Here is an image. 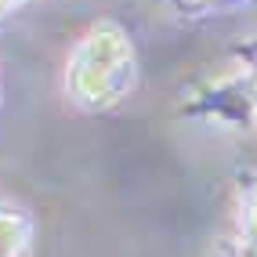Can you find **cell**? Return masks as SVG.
I'll list each match as a JSON object with an SVG mask.
<instances>
[{
    "label": "cell",
    "instance_id": "7a4b0ae2",
    "mask_svg": "<svg viewBox=\"0 0 257 257\" xmlns=\"http://www.w3.org/2000/svg\"><path fill=\"white\" fill-rule=\"evenodd\" d=\"M250 228H253V235H257V203H253V214H250Z\"/></svg>",
    "mask_w": 257,
    "mask_h": 257
},
{
    "label": "cell",
    "instance_id": "6da1fadb",
    "mask_svg": "<svg viewBox=\"0 0 257 257\" xmlns=\"http://www.w3.org/2000/svg\"><path fill=\"white\" fill-rule=\"evenodd\" d=\"M131 80V55L119 37L94 33L76 58V91L91 101H109Z\"/></svg>",
    "mask_w": 257,
    "mask_h": 257
}]
</instances>
